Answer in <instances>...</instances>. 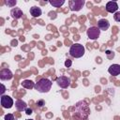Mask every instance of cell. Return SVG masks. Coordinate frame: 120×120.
<instances>
[{
	"label": "cell",
	"mask_w": 120,
	"mask_h": 120,
	"mask_svg": "<svg viewBox=\"0 0 120 120\" xmlns=\"http://www.w3.org/2000/svg\"><path fill=\"white\" fill-rule=\"evenodd\" d=\"M75 113L80 119H82V120L86 119L90 113V109H89L87 103L83 100L77 102L75 105Z\"/></svg>",
	"instance_id": "1"
},
{
	"label": "cell",
	"mask_w": 120,
	"mask_h": 120,
	"mask_svg": "<svg viewBox=\"0 0 120 120\" xmlns=\"http://www.w3.org/2000/svg\"><path fill=\"white\" fill-rule=\"evenodd\" d=\"M52 82L49 79L41 78L38 81V82H36L35 89L37 91H38L39 93H48L52 88Z\"/></svg>",
	"instance_id": "2"
},
{
	"label": "cell",
	"mask_w": 120,
	"mask_h": 120,
	"mask_svg": "<svg viewBox=\"0 0 120 120\" xmlns=\"http://www.w3.org/2000/svg\"><path fill=\"white\" fill-rule=\"evenodd\" d=\"M84 52H85L84 47L80 43H74L69 48V55L74 58H80L83 56Z\"/></svg>",
	"instance_id": "3"
},
{
	"label": "cell",
	"mask_w": 120,
	"mask_h": 120,
	"mask_svg": "<svg viewBox=\"0 0 120 120\" xmlns=\"http://www.w3.org/2000/svg\"><path fill=\"white\" fill-rule=\"evenodd\" d=\"M86 35H87L88 38H90L92 40H96L100 36V30L98 29V27L91 26L86 30Z\"/></svg>",
	"instance_id": "4"
},
{
	"label": "cell",
	"mask_w": 120,
	"mask_h": 120,
	"mask_svg": "<svg viewBox=\"0 0 120 120\" xmlns=\"http://www.w3.org/2000/svg\"><path fill=\"white\" fill-rule=\"evenodd\" d=\"M0 102H1L2 107L5 108V109H10V108L13 106V104H14V101H13L12 98H10V97L8 96V95H3V96H1Z\"/></svg>",
	"instance_id": "5"
},
{
	"label": "cell",
	"mask_w": 120,
	"mask_h": 120,
	"mask_svg": "<svg viewBox=\"0 0 120 120\" xmlns=\"http://www.w3.org/2000/svg\"><path fill=\"white\" fill-rule=\"evenodd\" d=\"M84 5L83 0H70L69 1V8L72 11H79L82 9Z\"/></svg>",
	"instance_id": "6"
},
{
	"label": "cell",
	"mask_w": 120,
	"mask_h": 120,
	"mask_svg": "<svg viewBox=\"0 0 120 120\" xmlns=\"http://www.w3.org/2000/svg\"><path fill=\"white\" fill-rule=\"evenodd\" d=\"M56 83L61 88H68L70 85V79L67 76H60L56 78Z\"/></svg>",
	"instance_id": "7"
},
{
	"label": "cell",
	"mask_w": 120,
	"mask_h": 120,
	"mask_svg": "<svg viewBox=\"0 0 120 120\" xmlns=\"http://www.w3.org/2000/svg\"><path fill=\"white\" fill-rule=\"evenodd\" d=\"M13 78V73L9 68H2L0 70V79L2 81H8Z\"/></svg>",
	"instance_id": "8"
},
{
	"label": "cell",
	"mask_w": 120,
	"mask_h": 120,
	"mask_svg": "<svg viewBox=\"0 0 120 120\" xmlns=\"http://www.w3.org/2000/svg\"><path fill=\"white\" fill-rule=\"evenodd\" d=\"M23 13H22V10L19 8H11L10 10V16L14 19V20H19L22 17Z\"/></svg>",
	"instance_id": "9"
},
{
	"label": "cell",
	"mask_w": 120,
	"mask_h": 120,
	"mask_svg": "<svg viewBox=\"0 0 120 120\" xmlns=\"http://www.w3.org/2000/svg\"><path fill=\"white\" fill-rule=\"evenodd\" d=\"M108 72L112 76H118L120 74V65L118 64H112L109 67Z\"/></svg>",
	"instance_id": "10"
},
{
	"label": "cell",
	"mask_w": 120,
	"mask_h": 120,
	"mask_svg": "<svg viewBox=\"0 0 120 120\" xmlns=\"http://www.w3.org/2000/svg\"><path fill=\"white\" fill-rule=\"evenodd\" d=\"M118 9V5L114 1H110L106 4V10L110 13H115Z\"/></svg>",
	"instance_id": "11"
},
{
	"label": "cell",
	"mask_w": 120,
	"mask_h": 120,
	"mask_svg": "<svg viewBox=\"0 0 120 120\" xmlns=\"http://www.w3.org/2000/svg\"><path fill=\"white\" fill-rule=\"evenodd\" d=\"M98 29H99L100 31H101V30L106 31V30L110 27V22H109V21L106 20V19H101V20H99V21L98 22Z\"/></svg>",
	"instance_id": "12"
},
{
	"label": "cell",
	"mask_w": 120,
	"mask_h": 120,
	"mask_svg": "<svg viewBox=\"0 0 120 120\" xmlns=\"http://www.w3.org/2000/svg\"><path fill=\"white\" fill-rule=\"evenodd\" d=\"M15 108L18 112H22V111H25L26 108H27V104L22 100V99H17L15 101Z\"/></svg>",
	"instance_id": "13"
},
{
	"label": "cell",
	"mask_w": 120,
	"mask_h": 120,
	"mask_svg": "<svg viewBox=\"0 0 120 120\" xmlns=\"http://www.w3.org/2000/svg\"><path fill=\"white\" fill-rule=\"evenodd\" d=\"M30 14L34 17V18H38L42 14V10L40 8L37 7V6H33L30 8Z\"/></svg>",
	"instance_id": "14"
},
{
	"label": "cell",
	"mask_w": 120,
	"mask_h": 120,
	"mask_svg": "<svg viewBox=\"0 0 120 120\" xmlns=\"http://www.w3.org/2000/svg\"><path fill=\"white\" fill-rule=\"evenodd\" d=\"M22 86L23 88H26V89H32V88H35V82L31 80H23L22 82H21Z\"/></svg>",
	"instance_id": "15"
},
{
	"label": "cell",
	"mask_w": 120,
	"mask_h": 120,
	"mask_svg": "<svg viewBox=\"0 0 120 120\" xmlns=\"http://www.w3.org/2000/svg\"><path fill=\"white\" fill-rule=\"evenodd\" d=\"M49 3L54 8H60L65 4V0H50Z\"/></svg>",
	"instance_id": "16"
},
{
	"label": "cell",
	"mask_w": 120,
	"mask_h": 120,
	"mask_svg": "<svg viewBox=\"0 0 120 120\" xmlns=\"http://www.w3.org/2000/svg\"><path fill=\"white\" fill-rule=\"evenodd\" d=\"M5 4H6L7 6L10 7V8H13V7L16 6L17 1H16V0H8V1H5Z\"/></svg>",
	"instance_id": "17"
},
{
	"label": "cell",
	"mask_w": 120,
	"mask_h": 120,
	"mask_svg": "<svg viewBox=\"0 0 120 120\" xmlns=\"http://www.w3.org/2000/svg\"><path fill=\"white\" fill-rule=\"evenodd\" d=\"M4 119L5 120H15L13 113H8V114H6L5 117H4Z\"/></svg>",
	"instance_id": "18"
},
{
	"label": "cell",
	"mask_w": 120,
	"mask_h": 120,
	"mask_svg": "<svg viewBox=\"0 0 120 120\" xmlns=\"http://www.w3.org/2000/svg\"><path fill=\"white\" fill-rule=\"evenodd\" d=\"M113 19L115 22H120V11H116L113 15Z\"/></svg>",
	"instance_id": "19"
},
{
	"label": "cell",
	"mask_w": 120,
	"mask_h": 120,
	"mask_svg": "<svg viewBox=\"0 0 120 120\" xmlns=\"http://www.w3.org/2000/svg\"><path fill=\"white\" fill-rule=\"evenodd\" d=\"M71 65H72V61L70 59H67L65 61V67L66 68H69V67H71Z\"/></svg>",
	"instance_id": "20"
},
{
	"label": "cell",
	"mask_w": 120,
	"mask_h": 120,
	"mask_svg": "<svg viewBox=\"0 0 120 120\" xmlns=\"http://www.w3.org/2000/svg\"><path fill=\"white\" fill-rule=\"evenodd\" d=\"M37 105H38V107H43V106L45 105V101H44L43 99H38V100L37 101Z\"/></svg>",
	"instance_id": "21"
},
{
	"label": "cell",
	"mask_w": 120,
	"mask_h": 120,
	"mask_svg": "<svg viewBox=\"0 0 120 120\" xmlns=\"http://www.w3.org/2000/svg\"><path fill=\"white\" fill-rule=\"evenodd\" d=\"M106 54L108 55V57H109L110 59L114 57V55H112V54H114V52H111V51H107V52H106Z\"/></svg>",
	"instance_id": "22"
},
{
	"label": "cell",
	"mask_w": 120,
	"mask_h": 120,
	"mask_svg": "<svg viewBox=\"0 0 120 120\" xmlns=\"http://www.w3.org/2000/svg\"><path fill=\"white\" fill-rule=\"evenodd\" d=\"M5 92H6V87L3 83H1V96H3Z\"/></svg>",
	"instance_id": "23"
},
{
	"label": "cell",
	"mask_w": 120,
	"mask_h": 120,
	"mask_svg": "<svg viewBox=\"0 0 120 120\" xmlns=\"http://www.w3.org/2000/svg\"><path fill=\"white\" fill-rule=\"evenodd\" d=\"M24 112H25V113H26V114H28V115L32 114V112H33L32 109H30V108H26V110H25Z\"/></svg>",
	"instance_id": "24"
},
{
	"label": "cell",
	"mask_w": 120,
	"mask_h": 120,
	"mask_svg": "<svg viewBox=\"0 0 120 120\" xmlns=\"http://www.w3.org/2000/svg\"><path fill=\"white\" fill-rule=\"evenodd\" d=\"M26 120H33V119H26Z\"/></svg>",
	"instance_id": "25"
}]
</instances>
